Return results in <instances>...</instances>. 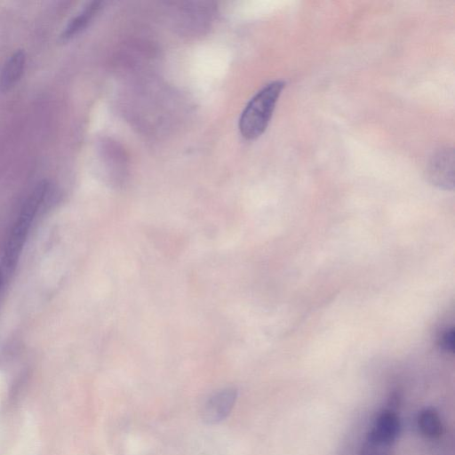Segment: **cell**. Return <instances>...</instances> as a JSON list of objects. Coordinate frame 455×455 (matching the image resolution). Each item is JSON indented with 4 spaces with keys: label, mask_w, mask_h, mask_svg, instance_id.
I'll list each match as a JSON object with an SVG mask.
<instances>
[{
    "label": "cell",
    "mask_w": 455,
    "mask_h": 455,
    "mask_svg": "<svg viewBox=\"0 0 455 455\" xmlns=\"http://www.w3.org/2000/svg\"><path fill=\"white\" fill-rule=\"evenodd\" d=\"M4 279L3 277V275L0 274V287L4 284Z\"/></svg>",
    "instance_id": "8fae6325"
},
{
    "label": "cell",
    "mask_w": 455,
    "mask_h": 455,
    "mask_svg": "<svg viewBox=\"0 0 455 455\" xmlns=\"http://www.w3.org/2000/svg\"><path fill=\"white\" fill-rule=\"evenodd\" d=\"M417 423L420 433L427 438L437 439L443 434L441 417L434 408L421 410L418 415Z\"/></svg>",
    "instance_id": "52a82bcc"
},
{
    "label": "cell",
    "mask_w": 455,
    "mask_h": 455,
    "mask_svg": "<svg viewBox=\"0 0 455 455\" xmlns=\"http://www.w3.org/2000/svg\"><path fill=\"white\" fill-rule=\"evenodd\" d=\"M26 66L24 51L12 53L4 62L0 74V90L4 92L13 87L20 79Z\"/></svg>",
    "instance_id": "8992f818"
},
{
    "label": "cell",
    "mask_w": 455,
    "mask_h": 455,
    "mask_svg": "<svg viewBox=\"0 0 455 455\" xmlns=\"http://www.w3.org/2000/svg\"><path fill=\"white\" fill-rule=\"evenodd\" d=\"M437 345L444 352H454V328L445 327L437 336Z\"/></svg>",
    "instance_id": "30bf717a"
},
{
    "label": "cell",
    "mask_w": 455,
    "mask_h": 455,
    "mask_svg": "<svg viewBox=\"0 0 455 455\" xmlns=\"http://www.w3.org/2000/svg\"><path fill=\"white\" fill-rule=\"evenodd\" d=\"M427 177L429 181L442 188H453L454 154L453 149L443 148L429 159L427 166Z\"/></svg>",
    "instance_id": "3957f363"
},
{
    "label": "cell",
    "mask_w": 455,
    "mask_h": 455,
    "mask_svg": "<svg viewBox=\"0 0 455 455\" xmlns=\"http://www.w3.org/2000/svg\"><path fill=\"white\" fill-rule=\"evenodd\" d=\"M400 428V419L396 412L393 409H384L377 415L366 435L394 445Z\"/></svg>",
    "instance_id": "5b68a950"
},
{
    "label": "cell",
    "mask_w": 455,
    "mask_h": 455,
    "mask_svg": "<svg viewBox=\"0 0 455 455\" xmlns=\"http://www.w3.org/2000/svg\"><path fill=\"white\" fill-rule=\"evenodd\" d=\"M283 87V81H273L250 100L242 112L238 124L244 139L255 140L266 131Z\"/></svg>",
    "instance_id": "7a4b0ae2"
},
{
    "label": "cell",
    "mask_w": 455,
    "mask_h": 455,
    "mask_svg": "<svg viewBox=\"0 0 455 455\" xmlns=\"http://www.w3.org/2000/svg\"><path fill=\"white\" fill-rule=\"evenodd\" d=\"M100 7V2H92L89 4L68 23L60 35L61 39L68 40L85 28L94 15L98 12Z\"/></svg>",
    "instance_id": "ba28073f"
},
{
    "label": "cell",
    "mask_w": 455,
    "mask_h": 455,
    "mask_svg": "<svg viewBox=\"0 0 455 455\" xmlns=\"http://www.w3.org/2000/svg\"><path fill=\"white\" fill-rule=\"evenodd\" d=\"M393 446V444L366 436L362 444L359 455H390Z\"/></svg>",
    "instance_id": "9c48e42d"
},
{
    "label": "cell",
    "mask_w": 455,
    "mask_h": 455,
    "mask_svg": "<svg viewBox=\"0 0 455 455\" xmlns=\"http://www.w3.org/2000/svg\"><path fill=\"white\" fill-rule=\"evenodd\" d=\"M236 396L237 391L234 387L222 388L212 394L203 405V420L216 424L225 419L232 411Z\"/></svg>",
    "instance_id": "277c9868"
},
{
    "label": "cell",
    "mask_w": 455,
    "mask_h": 455,
    "mask_svg": "<svg viewBox=\"0 0 455 455\" xmlns=\"http://www.w3.org/2000/svg\"><path fill=\"white\" fill-rule=\"evenodd\" d=\"M49 183L45 180L39 181L34 187L20 211L8 236L0 264V273L4 279L12 273L19 261L32 223L47 195Z\"/></svg>",
    "instance_id": "6da1fadb"
}]
</instances>
